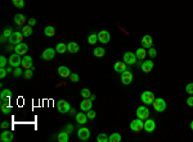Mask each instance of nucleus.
I'll return each instance as SVG.
<instances>
[{"mask_svg":"<svg viewBox=\"0 0 193 142\" xmlns=\"http://www.w3.org/2000/svg\"><path fill=\"white\" fill-rule=\"evenodd\" d=\"M93 54H94V56H96V58H102V56H104V54H106V49L104 48H95Z\"/></svg>","mask_w":193,"mask_h":142,"instance_id":"nucleus-29","label":"nucleus"},{"mask_svg":"<svg viewBox=\"0 0 193 142\" xmlns=\"http://www.w3.org/2000/svg\"><path fill=\"white\" fill-rule=\"evenodd\" d=\"M1 111L3 114H9L12 111V107L9 106V102H1Z\"/></svg>","mask_w":193,"mask_h":142,"instance_id":"nucleus-34","label":"nucleus"},{"mask_svg":"<svg viewBox=\"0 0 193 142\" xmlns=\"http://www.w3.org/2000/svg\"><path fill=\"white\" fill-rule=\"evenodd\" d=\"M140 99H142V102H144L145 105H151V104H153L156 97H154V94L152 91H144L142 94Z\"/></svg>","mask_w":193,"mask_h":142,"instance_id":"nucleus-4","label":"nucleus"},{"mask_svg":"<svg viewBox=\"0 0 193 142\" xmlns=\"http://www.w3.org/2000/svg\"><path fill=\"white\" fill-rule=\"evenodd\" d=\"M152 45H153V38H152L151 35H145V36H143V38H142V48L149 49V48H152Z\"/></svg>","mask_w":193,"mask_h":142,"instance_id":"nucleus-15","label":"nucleus"},{"mask_svg":"<svg viewBox=\"0 0 193 142\" xmlns=\"http://www.w3.org/2000/svg\"><path fill=\"white\" fill-rule=\"evenodd\" d=\"M56 53H57V50H56V49H53V48H48V49H45L44 51H42L41 58H42L44 60L49 61V60H52L53 58L56 56Z\"/></svg>","mask_w":193,"mask_h":142,"instance_id":"nucleus-9","label":"nucleus"},{"mask_svg":"<svg viewBox=\"0 0 193 142\" xmlns=\"http://www.w3.org/2000/svg\"><path fill=\"white\" fill-rule=\"evenodd\" d=\"M96 141L98 142H110V140H108V136L106 133H100L96 136Z\"/></svg>","mask_w":193,"mask_h":142,"instance_id":"nucleus-35","label":"nucleus"},{"mask_svg":"<svg viewBox=\"0 0 193 142\" xmlns=\"http://www.w3.org/2000/svg\"><path fill=\"white\" fill-rule=\"evenodd\" d=\"M93 107V101L90 99H84L83 101L80 102V109L83 110V111H85V113H86V111H89Z\"/></svg>","mask_w":193,"mask_h":142,"instance_id":"nucleus-17","label":"nucleus"},{"mask_svg":"<svg viewBox=\"0 0 193 142\" xmlns=\"http://www.w3.org/2000/svg\"><path fill=\"white\" fill-rule=\"evenodd\" d=\"M75 119H76V122L79 123L80 125H83V124H85V123L88 122V115L85 114V113H77L76 115H75Z\"/></svg>","mask_w":193,"mask_h":142,"instance_id":"nucleus-22","label":"nucleus"},{"mask_svg":"<svg viewBox=\"0 0 193 142\" xmlns=\"http://www.w3.org/2000/svg\"><path fill=\"white\" fill-rule=\"evenodd\" d=\"M89 99H90V100H91V101H94V100L96 99V96H95V95H93V94H91V95H90V97H89Z\"/></svg>","mask_w":193,"mask_h":142,"instance_id":"nucleus-53","label":"nucleus"},{"mask_svg":"<svg viewBox=\"0 0 193 142\" xmlns=\"http://www.w3.org/2000/svg\"><path fill=\"white\" fill-rule=\"evenodd\" d=\"M185 92L189 94V95H193V83L187 84V87H185Z\"/></svg>","mask_w":193,"mask_h":142,"instance_id":"nucleus-44","label":"nucleus"},{"mask_svg":"<svg viewBox=\"0 0 193 142\" xmlns=\"http://www.w3.org/2000/svg\"><path fill=\"white\" fill-rule=\"evenodd\" d=\"M34 74V69L32 68H30V69H25V72H23V76H25V78L26 79H30L31 77H32Z\"/></svg>","mask_w":193,"mask_h":142,"instance_id":"nucleus-37","label":"nucleus"},{"mask_svg":"<svg viewBox=\"0 0 193 142\" xmlns=\"http://www.w3.org/2000/svg\"><path fill=\"white\" fill-rule=\"evenodd\" d=\"M153 109L157 111V113H162V111L166 110V101L162 97H158V99H154L153 101Z\"/></svg>","mask_w":193,"mask_h":142,"instance_id":"nucleus-1","label":"nucleus"},{"mask_svg":"<svg viewBox=\"0 0 193 142\" xmlns=\"http://www.w3.org/2000/svg\"><path fill=\"white\" fill-rule=\"evenodd\" d=\"M12 33H13V31H12V28H5V30H4V32H3V36H5L7 38H9Z\"/></svg>","mask_w":193,"mask_h":142,"instance_id":"nucleus-45","label":"nucleus"},{"mask_svg":"<svg viewBox=\"0 0 193 142\" xmlns=\"http://www.w3.org/2000/svg\"><path fill=\"white\" fill-rule=\"evenodd\" d=\"M32 27L31 26H25L22 28V33H23V36L25 37H29V36H31V35H32Z\"/></svg>","mask_w":193,"mask_h":142,"instance_id":"nucleus-31","label":"nucleus"},{"mask_svg":"<svg viewBox=\"0 0 193 142\" xmlns=\"http://www.w3.org/2000/svg\"><path fill=\"white\" fill-rule=\"evenodd\" d=\"M44 33H45V36H48V37H53L54 35H56V30H54L53 26H48V27H45Z\"/></svg>","mask_w":193,"mask_h":142,"instance_id":"nucleus-28","label":"nucleus"},{"mask_svg":"<svg viewBox=\"0 0 193 142\" xmlns=\"http://www.w3.org/2000/svg\"><path fill=\"white\" fill-rule=\"evenodd\" d=\"M22 55H19V54L14 53L12 54V55L9 56V59H8V61H9V65H12L13 68H17L19 67V65H22Z\"/></svg>","mask_w":193,"mask_h":142,"instance_id":"nucleus-3","label":"nucleus"},{"mask_svg":"<svg viewBox=\"0 0 193 142\" xmlns=\"http://www.w3.org/2000/svg\"><path fill=\"white\" fill-rule=\"evenodd\" d=\"M23 72H25V71H22V69L19 68V67H17V68H15L14 71H13V76H14V77H21V76L23 74Z\"/></svg>","mask_w":193,"mask_h":142,"instance_id":"nucleus-41","label":"nucleus"},{"mask_svg":"<svg viewBox=\"0 0 193 142\" xmlns=\"http://www.w3.org/2000/svg\"><path fill=\"white\" fill-rule=\"evenodd\" d=\"M140 67H142V71L144 73H149V72H152V69H153V61L152 60H145L142 63Z\"/></svg>","mask_w":193,"mask_h":142,"instance_id":"nucleus-21","label":"nucleus"},{"mask_svg":"<svg viewBox=\"0 0 193 142\" xmlns=\"http://www.w3.org/2000/svg\"><path fill=\"white\" fill-rule=\"evenodd\" d=\"M13 132L9 129H4V132L0 134V141L1 142H10V141H13Z\"/></svg>","mask_w":193,"mask_h":142,"instance_id":"nucleus-13","label":"nucleus"},{"mask_svg":"<svg viewBox=\"0 0 193 142\" xmlns=\"http://www.w3.org/2000/svg\"><path fill=\"white\" fill-rule=\"evenodd\" d=\"M135 114H137V118L142 119V120H145V119L149 118V110H148V107H145V106H139Z\"/></svg>","mask_w":193,"mask_h":142,"instance_id":"nucleus-8","label":"nucleus"},{"mask_svg":"<svg viewBox=\"0 0 193 142\" xmlns=\"http://www.w3.org/2000/svg\"><path fill=\"white\" fill-rule=\"evenodd\" d=\"M0 41H1V44H4V42L9 41V38H7L5 36H3V35H1V37H0Z\"/></svg>","mask_w":193,"mask_h":142,"instance_id":"nucleus-51","label":"nucleus"},{"mask_svg":"<svg viewBox=\"0 0 193 142\" xmlns=\"http://www.w3.org/2000/svg\"><path fill=\"white\" fill-rule=\"evenodd\" d=\"M110 142H121V134L120 133H111V136H108Z\"/></svg>","mask_w":193,"mask_h":142,"instance_id":"nucleus-30","label":"nucleus"},{"mask_svg":"<svg viewBox=\"0 0 193 142\" xmlns=\"http://www.w3.org/2000/svg\"><path fill=\"white\" fill-rule=\"evenodd\" d=\"M7 74H8L7 68H0V78H5Z\"/></svg>","mask_w":193,"mask_h":142,"instance_id":"nucleus-46","label":"nucleus"},{"mask_svg":"<svg viewBox=\"0 0 193 142\" xmlns=\"http://www.w3.org/2000/svg\"><path fill=\"white\" fill-rule=\"evenodd\" d=\"M7 64H9V61L7 60V58H5V56L1 55V56H0V68H5V67H7Z\"/></svg>","mask_w":193,"mask_h":142,"instance_id":"nucleus-39","label":"nucleus"},{"mask_svg":"<svg viewBox=\"0 0 193 142\" xmlns=\"http://www.w3.org/2000/svg\"><path fill=\"white\" fill-rule=\"evenodd\" d=\"M12 3H13V5L15 8H18V9H22V8L25 6V0H12Z\"/></svg>","mask_w":193,"mask_h":142,"instance_id":"nucleus-36","label":"nucleus"},{"mask_svg":"<svg viewBox=\"0 0 193 142\" xmlns=\"http://www.w3.org/2000/svg\"><path fill=\"white\" fill-rule=\"evenodd\" d=\"M113 69L118 73H122L126 71V63L125 61H116L115 65H113Z\"/></svg>","mask_w":193,"mask_h":142,"instance_id":"nucleus-24","label":"nucleus"},{"mask_svg":"<svg viewBox=\"0 0 193 142\" xmlns=\"http://www.w3.org/2000/svg\"><path fill=\"white\" fill-rule=\"evenodd\" d=\"M137 59L138 58H137V55H135V53H131V51L125 53L124 54V58H122V60L129 65H133V64L137 63Z\"/></svg>","mask_w":193,"mask_h":142,"instance_id":"nucleus-10","label":"nucleus"},{"mask_svg":"<svg viewBox=\"0 0 193 142\" xmlns=\"http://www.w3.org/2000/svg\"><path fill=\"white\" fill-rule=\"evenodd\" d=\"M35 25H36V19H35V18H30V19H29V26L34 27Z\"/></svg>","mask_w":193,"mask_h":142,"instance_id":"nucleus-48","label":"nucleus"},{"mask_svg":"<svg viewBox=\"0 0 193 142\" xmlns=\"http://www.w3.org/2000/svg\"><path fill=\"white\" fill-rule=\"evenodd\" d=\"M66 132H68V133H71L72 132V130H73V125L72 124H67V125H66Z\"/></svg>","mask_w":193,"mask_h":142,"instance_id":"nucleus-47","label":"nucleus"},{"mask_svg":"<svg viewBox=\"0 0 193 142\" xmlns=\"http://www.w3.org/2000/svg\"><path fill=\"white\" fill-rule=\"evenodd\" d=\"M154 129H156V123H154L153 119H145V122H144V130L145 132L152 133Z\"/></svg>","mask_w":193,"mask_h":142,"instance_id":"nucleus-16","label":"nucleus"},{"mask_svg":"<svg viewBox=\"0 0 193 142\" xmlns=\"http://www.w3.org/2000/svg\"><path fill=\"white\" fill-rule=\"evenodd\" d=\"M86 115H88L89 119H94V118L96 117V113H95V111L93 110V109H90L89 111H86Z\"/></svg>","mask_w":193,"mask_h":142,"instance_id":"nucleus-43","label":"nucleus"},{"mask_svg":"<svg viewBox=\"0 0 193 142\" xmlns=\"http://www.w3.org/2000/svg\"><path fill=\"white\" fill-rule=\"evenodd\" d=\"M79 79H80V77L77 73H71V76H69V81L73 83H76V82H79Z\"/></svg>","mask_w":193,"mask_h":142,"instance_id":"nucleus-40","label":"nucleus"},{"mask_svg":"<svg viewBox=\"0 0 193 142\" xmlns=\"http://www.w3.org/2000/svg\"><path fill=\"white\" fill-rule=\"evenodd\" d=\"M27 51H29V46H27V44H25V42H19L14 48V53L19 54V55H26Z\"/></svg>","mask_w":193,"mask_h":142,"instance_id":"nucleus-12","label":"nucleus"},{"mask_svg":"<svg viewBox=\"0 0 193 142\" xmlns=\"http://www.w3.org/2000/svg\"><path fill=\"white\" fill-rule=\"evenodd\" d=\"M80 94H81V96H83L84 99H89L90 97V95H91V92H90V90H88V88H83Z\"/></svg>","mask_w":193,"mask_h":142,"instance_id":"nucleus-38","label":"nucleus"},{"mask_svg":"<svg viewBox=\"0 0 193 142\" xmlns=\"http://www.w3.org/2000/svg\"><path fill=\"white\" fill-rule=\"evenodd\" d=\"M133 78H134V76H133V73H131L129 69H126L125 72L121 73V82L124 84H130L131 82H133Z\"/></svg>","mask_w":193,"mask_h":142,"instance_id":"nucleus-11","label":"nucleus"},{"mask_svg":"<svg viewBox=\"0 0 193 142\" xmlns=\"http://www.w3.org/2000/svg\"><path fill=\"white\" fill-rule=\"evenodd\" d=\"M56 50H57V53H59V54H64L66 51H67V45L63 44V42H59V44L57 45Z\"/></svg>","mask_w":193,"mask_h":142,"instance_id":"nucleus-32","label":"nucleus"},{"mask_svg":"<svg viewBox=\"0 0 193 142\" xmlns=\"http://www.w3.org/2000/svg\"><path fill=\"white\" fill-rule=\"evenodd\" d=\"M57 109L59 110L61 114H67L69 110H71V106H69V104L66 101V100H59V101L57 102Z\"/></svg>","mask_w":193,"mask_h":142,"instance_id":"nucleus-7","label":"nucleus"},{"mask_svg":"<svg viewBox=\"0 0 193 142\" xmlns=\"http://www.w3.org/2000/svg\"><path fill=\"white\" fill-rule=\"evenodd\" d=\"M96 41H98V33H90L88 37V42L90 45H94L96 44Z\"/></svg>","mask_w":193,"mask_h":142,"instance_id":"nucleus-33","label":"nucleus"},{"mask_svg":"<svg viewBox=\"0 0 193 142\" xmlns=\"http://www.w3.org/2000/svg\"><path fill=\"white\" fill-rule=\"evenodd\" d=\"M135 55H137L138 59L143 60V59H144V58L147 56V51H145V49H144V48H139V49H137V51H135Z\"/></svg>","mask_w":193,"mask_h":142,"instance_id":"nucleus-27","label":"nucleus"},{"mask_svg":"<svg viewBox=\"0 0 193 142\" xmlns=\"http://www.w3.org/2000/svg\"><path fill=\"white\" fill-rule=\"evenodd\" d=\"M22 67L25 68V69H30V68L34 67V64H32V58H31L30 55H25V56L22 58Z\"/></svg>","mask_w":193,"mask_h":142,"instance_id":"nucleus-20","label":"nucleus"},{"mask_svg":"<svg viewBox=\"0 0 193 142\" xmlns=\"http://www.w3.org/2000/svg\"><path fill=\"white\" fill-rule=\"evenodd\" d=\"M130 129L134 130V132H140L142 129H144V120H142V119H134V120H131L130 123Z\"/></svg>","mask_w":193,"mask_h":142,"instance_id":"nucleus-2","label":"nucleus"},{"mask_svg":"<svg viewBox=\"0 0 193 142\" xmlns=\"http://www.w3.org/2000/svg\"><path fill=\"white\" fill-rule=\"evenodd\" d=\"M12 92L10 90H3L1 91V94H0V100H1V102H9L10 101V99H12Z\"/></svg>","mask_w":193,"mask_h":142,"instance_id":"nucleus-19","label":"nucleus"},{"mask_svg":"<svg viewBox=\"0 0 193 142\" xmlns=\"http://www.w3.org/2000/svg\"><path fill=\"white\" fill-rule=\"evenodd\" d=\"M79 50H80V46H79V44H77V42L71 41V42H68V44H67V51L75 54V53L79 51Z\"/></svg>","mask_w":193,"mask_h":142,"instance_id":"nucleus-23","label":"nucleus"},{"mask_svg":"<svg viewBox=\"0 0 193 142\" xmlns=\"http://www.w3.org/2000/svg\"><path fill=\"white\" fill-rule=\"evenodd\" d=\"M1 128H3V129H7V128H9V123H8L7 120L1 122Z\"/></svg>","mask_w":193,"mask_h":142,"instance_id":"nucleus-50","label":"nucleus"},{"mask_svg":"<svg viewBox=\"0 0 193 142\" xmlns=\"http://www.w3.org/2000/svg\"><path fill=\"white\" fill-rule=\"evenodd\" d=\"M68 114H69V115H76L77 113H76V110H75V109H72V107H71V110L68 111Z\"/></svg>","mask_w":193,"mask_h":142,"instance_id":"nucleus-52","label":"nucleus"},{"mask_svg":"<svg viewBox=\"0 0 193 142\" xmlns=\"http://www.w3.org/2000/svg\"><path fill=\"white\" fill-rule=\"evenodd\" d=\"M23 37L25 36H23L22 32H19V31H13V33H12L10 37H9V44L17 45V44H19V42H22Z\"/></svg>","mask_w":193,"mask_h":142,"instance_id":"nucleus-5","label":"nucleus"},{"mask_svg":"<svg viewBox=\"0 0 193 142\" xmlns=\"http://www.w3.org/2000/svg\"><path fill=\"white\" fill-rule=\"evenodd\" d=\"M77 137H79L80 141H88L89 137H90V129L86 128V127H81L77 130Z\"/></svg>","mask_w":193,"mask_h":142,"instance_id":"nucleus-6","label":"nucleus"},{"mask_svg":"<svg viewBox=\"0 0 193 142\" xmlns=\"http://www.w3.org/2000/svg\"><path fill=\"white\" fill-rule=\"evenodd\" d=\"M187 105H188V106H191V107L193 106V96H191V97H188V99H187Z\"/></svg>","mask_w":193,"mask_h":142,"instance_id":"nucleus-49","label":"nucleus"},{"mask_svg":"<svg viewBox=\"0 0 193 142\" xmlns=\"http://www.w3.org/2000/svg\"><path fill=\"white\" fill-rule=\"evenodd\" d=\"M147 54H148L151 58H156L157 56V51H156V49H153V48H149L148 51H147Z\"/></svg>","mask_w":193,"mask_h":142,"instance_id":"nucleus-42","label":"nucleus"},{"mask_svg":"<svg viewBox=\"0 0 193 142\" xmlns=\"http://www.w3.org/2000/svg\"><path fill=\"white\" fill-rule=\"evenodd\" d=\"M68 132H66V130H62L61 133H58L57 136V140L59 142H68L69 141V136H68Z\"/></svg>","mask_w":193,"mask_h":142,"instance_id":"nucleus-25","label":"nucleus"},{"mask_svg":"<svg viewBox=\"0 0 193 142\" xmlns=\"http://www.w3.org/2000/svg\"><path fill=\"white\" fill-rule=\"evenodd\" d=\"M26 22V17L23 14H15L14 15V23L17 26H23Z\"/></svg>","mask_w":193,"mask_h":142,"instance_id":"nucleus-26","label":"nucleus"},{"mask_svg":"<svg viewBox=\"0 0 193 142\" xmlns=\"http://www.w3.org/2000/svg\"><path fill=\"white\" fill-rule=\"evenodd\" d=\"M58 74L62 78H67V77L71 76V71H69V68H67L66 65H59V68H58Z\"/></svg>","mask_w":193,"mask_h":142,"instance_id":"nucleus-18","label":"nucleus"},{"mask_svg":"<svg viewBox=\"0 0 193 142\" xmlns=\"http://www.w3.org/2000/svg\"><path fill=\"white\" fill-rule=\"evenodd\" d=\"M191 129H192V130H193V120H192V122H191Z\"/></svg>","mask_w":193,"mask_h":142,"instance_id":"nucleus-54","label":"nucleus"},{"mask_svg":"<svg viewBox=\"0 0 193 142\" xmlns=\"http://www.w3.org/2000/svg\"><path fill=\"white\" fill-rule=\"evenodd\" d=\"M111 40V35L108 31H100L98 33V41H100L102 44H108Z\"/></svg>","mask_w":193,"mask_h":142,"instance_id":"nucleus-14","label":"nucleus"}]
</instances>
